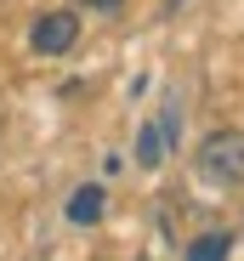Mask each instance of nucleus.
Returning a JSON list of instances; mask_svg holds the SVG:
<instances>
[{
	"label": "nucleus",
	"instance_id": "f257e3e1",
	"mask_svg": "<svg viewBox=\"0 0 244 261\" xmlns=\"http://www.w3.org/2000/svg\"><path fill=\"white\" fill-rule=\"evenodd\" d=\"M199 176L210 188H238L244 182V130H210L199 142Z\"/></svg>",
	"mask_w": 244,
	"mask_h": 261
},
{
	"label": "nucleus",
	"instance_id": "f03ea898",
	"mask_svg": "<svg viewBox=\"0 0 244 261\" xmlns=\"http://www.w3.org/2000/svg\"><path fill=\"white\" fill-rule=\"evenodd\" d=\"M74 40H79V17H74V12H46V17L29 29V46H34L40 57H63V51H74Z\"/></svg>",
	"mask_w": 244,
	"mask_h": 261
},
{
	"label": "nucleus",
	"instance_id": "7ed1b4c3",
	"mask_svg": "<svg viewBox=\"0 0 244 261\" xmlns=\"http://www.w3.org/2000/svg\"><path fill=\"white\" fill-rule=\"evenodd\" d=\"M102 210H108V193H102V188L91 182V188H79V193L68 199V222H79V227H91V222H97Z\"/></svg>",
	"mask_w": 244,
	"mask_h": 261
},
{
	"label": "nucleus",
	"instance_id": "20e7f679",
	"mask_svg": "<svg viewBox=\"0 0 244 261\" xmlns=\"http://www.w3.org/2000/svg\"><path fill=\"white\" fill-rule=\"evenodd\" d=\"M165 153H171L165 130H159V125H142V130H137V165H142V170H159Z\"/></svg>",
	"mask_w": 244,
	"mask_h": 261
},
{
	"label": "nucleus",
	"instance_id": "39448f33",
	"mask_svg": "<svg viewBox=\"0 0 244 261\" xmlns=\"http://www.w3.org/2000/svg\"><path fill=\"white\" fill-rule=\"evenodd\" d=\"M227 250H233V233H205L187 244V261H227Z\"/></svg>",
	"mask_w": 244,
	"mask_h": 261
},
{
	"label": "nucleus",
	"instance_id": "423d86ee",
	"mask_svg": "<svg viewBox=\"0 0 244 261\" xmlns=\"http://www.w3.org/2000/svg\"><path fill=\"white\" fill-rule=\"evenodd\" d=\"M79 6H91V12H119L125 0H79Z\"/></svg>",
	"mask_w": 244,
	"mask_h": 261
}]
</instances>
